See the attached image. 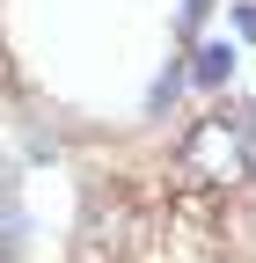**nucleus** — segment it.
<instances>
[{
    "label": "nucleus",
    "mask_w": 256,
    "mask_h": 263,
    "mask_svg": "<svg viewBox=\"0 0 256 263\" xmlns=\"http://www.w3.org/2000/svg\"><path fill=\"white\" fill-rule=\"evenodd\" d=\"M176 88H183V73H161V81H154V95H147V110H169Z\"/></svg>",
    "instance_id": "3"
},
{
    "label": "nucleus",
    "mask_w": 256,
    "mask_h": 263,
    "mask_svg": "<svg viewBox=\"0 0 256 263\" xmlns=\"http://www.w3.org/2000/svg\"><path fill=\"white\" fill-rule=\"evenodd\" d=\"M176 176L183 183H205V190H227L249 176V146H242V132L227 110H212L183 132V146H176Z\"/></svg>",
    "instance_id": "1"
},
{
    "label": "nucleus",
    "mask_w": 256,
    "mask_h": 263,
    "mask_svg": "<svg viewBox=\"0 0 256 263\" xmlns=\"http://www.w3.org/2000/svg\"><path fill=\"white\" fill-rule=\"evenodd\" d=\"M234 73V44H198V66H190V81L198 88H220Z\"/></svg>",
    "instance_id": "2"
}]
</instances>
